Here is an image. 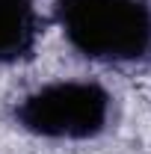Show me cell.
<instances>
[{
  "label": "cell",
  "instance_id": "1",
  "mask_svg": "<svg viewBox=\"0 0 151 154\" xmlns=\"http://www.w3.org/2000/svg\"><path fill=\"white\" fill-rule=\"evenodd\" d=\"M57 21L89 59L125 62L151 48V6L145 0H57Z\"/></svg>",
  "mask_w": 151,
  "mask_h": 154
},
{
  "label": "cell",
  "instance_id": "3",
  "mask_svg": "<svg viewBox=\"0 0 151 154\" xmlns=\"http://www.w3.org/2000/svg\"><path fill=\"white\" fill-rule=\"evenodd\" d=\"M36 42L33 0H0V62L21 59Z\"/></svg>",
  "mask_w": 151,
  "mask_h": 154
},
{
  "label": "cell",
  "instance_id": "2",
  "mask_svg": "<svg viewBox=\"0 0 151 154\" xmlns=\"http://www.w3.org/2000/svg\"><path fill=\"white\" fill-rule=\"evenodd\" d=\"M110 119V95L86 80H62L42 86L18 107V122L39 136L86 139Z\"/></svg>",
  "mask_w": 151,
  "mask_h": 154
}]
</instances>
